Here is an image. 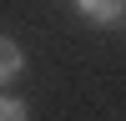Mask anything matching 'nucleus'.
<instances>
[{
	"instance_id": "nucleus-2",
	"label": "nucleus",
	"mask_w": 126,
	"mask_h": 121,
	"mask_svg": "<svg viewBox=\"0 0 126 121\" xmlns=\"http://www.w3.org/2000/svg\"><path fill=\"white\" fill-rule=\"evenodd\" d=\"M15 76H25V50H20L10 35H0V91H5Z\"/></svg>"
},
{
	"instance_id": "nucleus-1",
	"label": "nucleus",
	"mask_w": 126,
	"mask_h": 121,
	"mask_svg": "<svg viewBox=\"0 0 126 121\" xmlns=\"http://www.w3.org/2000/svg\"><path fill=\"white\" fill-rule=\"evenodd\" d=\"M71 5H76V15H81V20L106 25V30L126 20V0H71Z\"/></svg>"
},
{
	"instance_id": "nucleus-3",
	"label": "nucleus",
	"mask_w": 126,
	"mask_h": 121,
	"mask_svg": "<svg viewBox=\"0 0 126 121\" xmlns=\"http://www.w3.org/2000/svg\"><path fill=\"white\" fill-rule=\"evenodd\" d=\"M0 121H30V106L20 96H5V91H0Z\"/></svg>"
}]
</instances>
